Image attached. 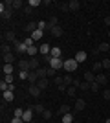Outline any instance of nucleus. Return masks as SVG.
<instances>
[{
	"mask_svg": "<svg viewBox=\"0 0 110 123\" xmlns=\"http://www.w3.org/2000/svg\"><path fill=\"white\" fill-rule=\"evenodd\" d=\"M0 15H2V20H11V17H13V7H6L4 4H0Z\"/></svg>",
	"mask_w": 110,
	"mask_h": 123,
	"instance_id": "f257e3e1",
	"label": "nucleus"
},
{
	"mask_svg": "<svg viewBox=\"0 0 110 123\" xmlns=\"http://www.w3.org/2000/svg\"><path fill=\"white\" fill-rule=\"evenodd\" d=\"M77 66H79V62L75 61V59H66V61H64V70H66L68 74L75 72V70H77Z\"/></svg>",
	"mask_w": 110,
	"mask_h": 123,
	"instance_id": "f03ea898",
	"label": "nucleus"
},
{
	"mask_svg": "<svg viewBox=\"0 0 110 123\" xmlns=\"http://www.w3.org/2000/svg\"><path fill=\"white\" fill-rule=\"evenodd\" d=\"M13 51L18 53V55H20V53H28V46L24 42H20V41H15L13 42Z\"/></svg>",
	"mask_w": 110,
	"mask_h": 123,
	"instance_id": "7ed1b4c3",
	"label": "nucleus"
},
{
	"mask_svg": "<svg viewBox=\"0 0 110 123\" xmlns=\"http://www.w3.org/2000/svg\"><path fill=\"white\" fill-rule=\"evenodd\" d=\"M48 64H50L53 70H61V68H64V61H63V59H55V57H52Z\"/></svg>",
	"mask_w": 110,
	"mask_h": 123,
	"instance_id": "20e7f679",
	"label": "nucleus"
},
{
	"mask_svg": "<svg viewBox=\"0 0 110 123\" xmlns=\"http://www.w3.org/2000/svg\"><path fill=\"white\" fill-rule=\"evenodd\" d=\"M17 66L20 68L22 72H31V66H29V61H28V59H18Z\"/></svg>",
	"mask_w": 110,
	"mask_h": 123,
	"instance_id": "39448f33",
	"label": "nucleus"
},
{
	"mask_svg": "<svg viewBox=\"0 0 110 123\" xmlns=\"http://www.w3.org/2000/svg\"><path fill=\"white\" fill-rule=\"evenodd\" d=\"M4 41H9V42H15L17 41V35H15V31L9 30V31H6L4 35H2V42Z\"/></svg>",
	"mask_w": 110,
	"mask_h": 123,
	"instance_id": "423d86ee",
	"label": "nucleus"
},
{
	"mask_svg": "<svg viewBox=\"0 0 110 123\" xmlns=\"http://www.w3.org/2000/svg\"><path fill=\"white\" fill-rule=\"evenodd\" d=\"M86 57H88V53H86V51H84V50H79L77 53H75V57H73V59H75L77 62H84V61H86Z\"/></svg>",
	"mask_w": 110,
	"mask_h": 123,
	"instance_id": "0eeeda50",
	"label": "nucleus"
},
{
	"mask_svg": "<svg viewBox=\"0 0 110 123\" xmlns=\"http://www.w3.org/2000/svg\"><path fill=\"white\" fill-rule=\"evenodd\" d=\"M17 55H15V51L13 53H6V55H2V61H4V64H11V62H15Z\"/></svg>",
	"mask_w": 110,
	"mask_h": 123,
	"instance_id": "6e6552de",
	"label": "nucleus"
},
{
	"mask_svg": "<svg viewBox=\"0 0 110 123\" xmlns=\"http://www.w3.org/2000/svg\"><path fill=\"white\" fill-rule=\"evenodd\" d=\"M22 119H24V123H31V119H33V108H26Z\"/></svg>",
	"mask_w": 110,
	"mask_h": 123,
	"instance_id": "1a4fd4ad",
	"label": "nucleus"
},
{
	"mask_svg": "<svg viewBox=\"0 0 110 123\" xmlns=\"http://www.w3.org/2000/svg\"><path fill=\"white\" fill-rule=\"evenodd\" d=\"M24 30H26L28 33H33V31H37V30H39V24H37L35 20H31V22H28V24L24 26Z\"/></svg>",
	"mask_w": 110,
	"mask_h": 123,
	"instance_id": "9d476101",
	"label": "nucleus"
},
{
	"mask_svg": "<svg viewBox=\"0 0 110 123\" xmlns=\"http://www.w3.org/2000/svg\"><path fill=\"white\" fill-rule=\"evenodd\" d=\"M29 66H31V72H35V70L41 68V61H39V57H31V59H29Z\"/></svg>",
	"mask_w": 110,
	"mask_h": 123,
	"instance_id": "9b49d317",
	"label": "nucleus"
},
{
	"mask_svg": "<svg viewBox=\"0 0 110 123\" xmlns=\"http://www.w3.org/2000/svg\"><path fill=\"white\" fill-rule=\"evenodd\" d=\"M84 81L90 83V85H92V83H95V74L92 72V70H86V72H84Z\"/></svg>",
	"mask_w": 110,
	"mask_h": 123,
	"instance_id": "f8f14e48",
	"label": "nucleus"
},
{
	"mask_svg": "<svg viewBox=\"0 0 110 123\" xmlns=\"http://www.w3.org/2000/svg\"><path fill=\"white\" fill-rule=\"evenodd\" d=\"M95 83H97V85H101V86H105L106 83H108V79H106L105 74H97V75H95Z\"/></svg>",
	"mask_w": 110,
	"mask_h": 123,
	"instance_id": "ddd939ff",
	"label": "nucleus"
},
{
	"mask_svg": "<svg viewBox=\"0 0 110 123\" xmlns=\"http://www.w3.org/2000/svg\"><path fill=\"white\" fill-rule=\"evenodd\" d=\"M52 48H53V46H50L48 42H44V44L39 48V51H41L42 55H50V53H52Z\"/></svg>",
	"mask_w": 110,
	"mask_h": 123,
	"instance_id": "4468645a",
	"label": "nucleus"
},
{
	"mask_svg": "<svg viewBox=\"0 0 110 123\" xmlns=\"http://www.w3.org/2000/svg\"><path fill=\"white\" fill-rule=\"evenodd\" d=\"M37 86L41 88V90H46V88L50 86V79H48V77L46 79H39V81H37Z\"/></svg>",
	"mask_w": 110,
	"mask_h": 123,
	"instance_id": "2eb2a0df",
	"label": "nucleus"
},
{
	"mask_svg": "<svg viewBox=\"0 0 110 123\" xmlns=\"http://www.w3.org/2000/svg\"><path fill=\"white\" fill-rule=\"evenodd\" d=\"M55 26H59V18L57 17H50V20H48V31H52Z\"/></svg>",
	"mask_w": 110,
	"mask_h": 123,
	"instance_id": "dca6fc26",
	"label": "nucleus"
},
{
	"mask_svg": "<svg viewBox=\"0 0 110 123\" xmlns=\"http://www.w3.org/2000/svg\"><path fill=\"white\" fill-rule=\"evenodd\" d=\"M28 92L31 94L33 98H39V96H41V92H42V90H41V88H39V86H37V85H31V86H29V90H28Z\"/></svg>",
	"mask_w": 110,
	"mask_h": 123,
	"instance_id": "f3484780",
	"label": "nucleus"
},
{
	"mask_svg": "<svg viewBox=\"0 0 110 123\" xmlns=\"http://www.w3.org/2000/svg\"><path fill=\"white\" fill-rule=\"evenodd\" d=\"M61 53H63V48H61V46H53V48H52V53H50V55L55 57V59H61Z\"/></svg>",
	"mask_w": 110,
	"mask_h": 123,
	"instance_id": "a211bd4d",
	"label": "nucleus"
},
{
	"mask_svg": "<svg viewBox=\"0 0 110 123\" xmlns=\"http://www.w3.org/2000/svg\"><path fill=\"white\" fill-rule=\"evenodd\" d=\"M13 98H15V96H13V92H11V90H6V92H2V99H4L6 103H11V101H13Z\"/></svg>",
	"mask_w": 110,
	"mask_h": 123,
	"instance_id": "6ab92c4d",
	"label": "nucleus"
},
{
	"mask_svg": "<svg viewBox=\"0 0 110 123\" xmlns=\"http://www.w3.org/2000/svg\"><path fill=\"white\" fill-rule=\"evenodd\" d=\"M44 33H46V31H42V30H37V31H33V33H31L29 37H31L33 41H41L42 37H44Z\"/></svg>",
	"mask_w": 110,
	"mask_h": 123,
	"instance_id": "aec40b11",
	"label": "nucleus"
},
{
	"mask_svg": "<svg viewBox=\"0 0 110 123\" xmlns=\"http://www.w3.org/2000/svg\"><path fill=\"white\" fill-rule=\"evenodd\" d=\"M0 51H2V55H6V53H13V46H9V44L2 42V46H0Z\"/></svg>",
	"mask_w": 110,
	"mask_h": 123,
	"instance_id": "412c9836",
	"label": "nucleus"
},
{
	"mask_svg": "<svg viewBox=\"0 0 110 123\" xmlns=\"http://www.w3.org/2000/svg\"><path fill=\"white\" fill-rule=\"evenodd\" d=\"M39 53H41V51H39V48H37L35 44L28 48V55H29V59H31V57H37V55H39Z\"/></svg>",
	"mask_w": 110,
	"mask_h": 123,
	"instance_id": "4be33fe9",
	"label": "nucleus"
},
{
	"mask_svg": "<svg viewBox=\"0 0 110 123\" xmlns=\"http://www.w3.org/2000/svg\"><path fill=\"white\" fill-rule=\"evenodd\" d=\"M28 81L31 83V85H37V81H39V75H37V72H29V75H28Z\"/></svg>",
	"mask_w": 110,
	"mask_h": 123,
	"instance_id": "5701e85b",
	"label": "nucleus"
},
{
	"mask_svg": "<svg viewBox=\"0 0 110 123\" xmlns=\"http://www.w3.org/2000/svg\"><path fill=\"white\" fill-rule=\"evenodd\" d=\"M50 33H52L53 37H63V28H61V26H55V28H53Z\"/></svg>",
	"mask_w": 110,
	"mask_h": 123,
	"instance_id": "b1692460",
	"label": "nucleus"
},
{
	"mask_svg": "<svg viewBox=\"0 0 110 123\" xmlns=\"http://www.w3.org/2000/svg\"><path fill=\"white\" fill-rule=\"evenodd\" d=\"M31 108H33V112H37V114H42L44 110H46V108H44V105H41V103H35Z\"/></svg>",
	"mask_w": 110,
	"mask_h": 123,
	"instance_id": "393cba45",
	"label": "nucleus"
},
{
	"mask_svg": "<svg viewBox=\"0 0 110 123\" xmlns=\"http://www.w3.org/2000/svg\"><path fill=\"white\" fill-rule=\"evenodd\" d=\"M70 6V11H77L79 7H81V2H77V0H72V2H68Z\"/></svg>",
	"mask_w": 110,
	"mask_h": 123,
	"instance_id": "a878e982",
	"label": "nucleus"
},
{
	"mask_svg": "<svg viewBox=\"0 0 110 123\" xmlns=\"http://www.w3.org/2000/svg\"><path fill=\"white\" fill-rule=\"evenodd\" d=\"M86 107V101H84V99H77V101H75V110H83V108Z\"/></svg>",
	"mask_w": 110,
	"mask_h": 123,
	"instance_id": "bb28decb",
	"label": "nucleus"
},
{
	"mask_svg": "<svg viewBox=\"0 0 110 123\" xmlns=\"http://www.w3.org/2000/svg\"><path fill=\"white\" fill-rule=\"evenodd\" d=\"M101 70H103V64H101V61L94 62V66H92V72H94V74H101Z\"/></svg>",
	"mask_w": 110,
	"mask_h": 123,
	"instance_id": "cd10ccee",
	"label": "nucleus"
},
{
	"mask_svg": "<svg viewBox=\"0 0 110 123\" xmlns=\"http://www.w3.org/2000/svg\"><path fill=\"white\" fill-rule=\"evenodd\" d=\"M37 75H39V79H46L48 77V72H46V68H39V70H35Z\"/></svg>",
	"mask_w": 110,
	"mask_h": 123,
	"instance_id": "c85d7f7f",
	"label": "nucleus"
},
{
	"mask_svg": "<svg viewBox=\"0 0 110 123\" xmlns=\"http://www.w3.org/2000/svg\"><path fill=\"white\" fill-rule=\"evenodd\" d=\"M63 79H64V85H66V86H72V85H73V81H75V79H73V77L70 75V74H66V75H64Z\"/></svg>",
	"mask_w": 110,
	"mask_h": 123,
	"instance_id": "c756f323",
	"label": "nucleus"
},
{
	"mask_svg": "<svg viewBox=\"0 0 110 123\" xmlns=\"http://www.w3.org/2000/svg\"><path fill=\"white\" fill-rule=\"evenodd\" d=\"M70 110H72V108H70L68 105H61V108H59V114H61V116H64V114H70Z\"/></svg>",
	"mask_w": 110,
	"mask_h": 123,
	"instance_id": "7c9ffc66",
	"label": "nucleus"
},
{
	"mask_svg": "<svg viewBox=\"0 0 110 123\" xmlns=\"http://www.w3.org/2000/svg\"><path fill=\"white\" fill-rule=\"evenodd\" d=\"M2 70H4V75H9V74H13V64H4Z\"/></svg>",
	"mask_w": 110,
	"mask_h": 123,
	"instance_id": "2f4dec72",
	"label": "nucleus"
},
{
	"mask_svg": "<svg viewBox=\"0 0 110 123\" xmlns=\"http://www.w3.org/2000/svg\"><path fill=\"white\" fill-rule=\"evenodd\" d=\"M63 123H73V114H64L63 116Z\"/></svg>",
	"mask_w": 110,
	"mask_h": 123,
	"instance_id": "473e14b6",
	"label": "nucleus"
},
{
	"mask_svg": "<svg viewBox=\"0 0 110 123\" xmlns=\"http://www.w3.org/2000/svg\"><path fill=\"white\" fill-rule=\"evenodd\" d=\"M97 48H99V51H108L110 50V44H108V42H101Z\"/></svg>",
	"mask_w": 110,
	"mask_h": 123,
	"instance_id": "72a5a7b5",
	"label": "nucleus"
},
{
	"mask_svg": "<svg viewBox=\"0 0 110 123\" xmlns=\"http://www.w3.org/2000/svg\"><path fill=\"white\" fill-rule=\"evenodd\" d=\"M24 116V108H15V112H13V118H22Z\"/></svg>",
	"mask_w": 110,
	"mask_h": 123,
	"instance_id": "f704fd0d",
	"label": "nucleus"
},
{
	"mask_svg": "<svg viewBox=\"0 0 110 123\" xmlns=\"http://www.w3.org/2000/svg\"><path fill=\"white\" fill-rule=\"evenodd\" d=\"M79 90H83V92H86V90H90V83L83 81L81 85H79Z\"/></svg>",
	"mask_w": 110,
	"mask_h": 123,
	"instance_id": "c9c22d12",
	"label": "nucleus"
},
{
	"mask_svg": "<svg viewBox=\"0 0 110 123\" xmlns=\"http://www.w3.org/2000/svg\"><path fill=\"white\" fill-rule=\"evenodd\" d=\"M46 72H48V77H57V70H53L52 66H48Z\"/></svg>",
	"mask_w": 110,
	"mask_h": 123,
	"instance_id": "e433bc0d",
	"label": "nucleus"
},
{
	"mask_svg": "<svg viewBox=\"0 0 110 123\" xmlns=\"http://www.w3.org/2000/svg\"><path fill=\"white\" fill-rule=\"evenodd\" d=\"M37 24H39V30H42V31H48V22H44V20H39Z\"/></svg>",
	"mask_w": 110,
	"mask_h": 123,
	"instance_id": "4c0bfd02",
	"label": "nucleus"
},
{
	"mask_svg": "<svg viewBox=\"0 0 110 123\" xmlns=\"http://www.w3.org/2000/svg\"><path fill=\"white\" fill-rule=\"evenodd\" d=\"M0 90H2V92H6V90H9V83H6L4 79H2V81H0Z\"/></svg>",
	"mask_w": 110,
	"mask_h": 123,
	"instance_id": "58836bf2",
	"label": "nucleus"
},
{
	"mask_svg": "<svg viewBox=\"0 0 110 123\" xmlns=\"http://www.w3.org/2000/svg\"><path fill=\"white\" fill-rule=\"evenodd\" d=\"M22 6H24V2H22V0H13V9H20Z\"/></svg>",
	"mask_w": 110,
	"mask_h": 123,
	"instance_id": "ea45409f",
	"label": "nucleus"
},
{
	"mask_svg": "<svg viewBox=\"0 0 110 123\" xmlns=\"http://www.w3.org/2000/svg\"><path fill=\"white\" fill-rule=\"evenodd\" d=\"M53 83H55L57 86H61V85H64V79L61 75H57V77H53Z\"/></svg>",
	"mask_w": 110,
	"mask_h": 123,
	"instance_id": "a19ab883",
	"label": "nucleus"
},
{
	"mask_svg": "<svg viewBox=\"0 0 110 123\" xmlns=\"http://www.w3.org/2000/svg\"><path fill=\"white\" fill-rule=\"evenodd\" d=\"M75 90H77V86H73V85H72V86L66 88V94H68V96H75Z\"/></svg>",
	"mask_w": 110,
	"mask_h": 123,
	"instance_id": "79ce46f5",
	"label": "nucleus"
},
{
	"mask_svg": "<svg viewBox=\"0 0 110 123\" xmlns=\"http://www.w3.org/2000/svg\"><path fill=\"white\" fill-rule=\"evenodd\" d=\"M90 90H92V92H99V90H101V85H97V83H92V85H90Z\"/></svg>",
	"mask_w": 110,
	"mask_h": 123,
	"instance_id": "37998d69",
	"label": "nucleus"
},
{
	"mask_svg": "<svg viewBox=\"0 0 110 123\" xmlns=\"http://www.w3.org/2000/svg\"><path fill=\"white\" fill-rule=\"evenodd\" d=\"M42 4V2H41V0H29V2H28V6H31V7H33V9H35V7H37V6H41Z\"/></svg>",
	"mask_w": 110,
	"mask_h": 123,
	"instance_id": "c03bdc74",
	"label": "nucleus"
},
{
	"mask_svg": "<svg viewBox=\"0 0 110 123\" xmlns=\"http://www.w3.org/2000/svg\"><path fill=\"white\" fill-rule=\"evenodd\" d=\"M22 42H24V44H26V46L29 48V46H33V42H35V41H33L31 37H28V39H24V41H22Z\"/></svg>",
	"mask_w": 110,
	"mask_h": 123,
	"instance_id": "a18cd8bd",
	"label": "nucleus"
},
{
	"mask_svg": "<svg viewBox=\"0 0 110 123\" xmlns=\"http://www.w3.org/2000/svg\"><path fill=\"white\" fill-rule=\"evenodd\" d=\"M59 9L66 13V11H70V6H68V4H64V2H63V4H59Z\"/></svg>",
	"mask_w": 110,
	"mask_h": 123,
	"instance_id": "49530a36",
	"label": "nucleus"
},
{
	"mask_svg": "<svg viewBox=\"0 0 110 123\" xmlns=\"http://www.w3.org/2000/svg\"><path fill=\"white\" fill-rule=\"evenodd\" d=\"M52 116H53L52 110H44V112H42V118H44V119H50Z\"/></svg>",
	"mask_w": 110,
	"mask_h": 123,
	"instance_id": "de8ad7c7",
	"label": "nucleus"
},
{
	"mask_svg": "<svg viewBox=\"0 0 110 123\" xmlns=\"http://www.w3.org/2000/svg\"><path fill=\"white\" fill-rule=\"evenodd\" d=\"M13 79H15V75H13V74H9V75H6V77H4V81H6V83H9V85L13 83Z\"/></svg>",
	"mask_w": 110,
	"mask_h": 123,
	"instance_id": "09e8293b",
	"label": "nucleus"
},
{
	"mask_svg": "<svg viewBox=\"0 0 110 123\" xmlns=\"http://www.w3.org/2000/svg\"><path fill=\"white\" fill-rule=\"evenodd\" d=\"M101 64H103V68H106V70H108V68H110V59H103V61H101Z\"/></svg>",
	"mask_w": 110,
	"mask_h": 123,
	"instance_id": "8fccbe9b",
	"label": "nucleus"
},
{
	"mask_svg": "<svg viewBox=\"0 0 110 123\" xmlns=\"http://www.w3.org/2000/svg\"><path fill=\"white\" fill-rule=\"evenodd\" d=\"M28 75H29V72H18V77H20V79H28Z\"/></svg>",
	"mask_w": 110,
	"mask_h": 123,
	"instance_id": "3c124183",
	"label": "nucleus"
},
{
	"mask_svg": "<svg viewBox=\"0 0 110 123\" xmlns=\"http://www.w3.org/2000/svg\"><path fill=\"white\" fill-rule=\"evenodd\" d=\"M24 13H26V15H31V13H33V7H31V6H26V7H24Z\"/></svg>",
	"mask_w": 110,
	"mask_h": 123,
	"instance_id": "603ef678",
	"label": "nucleus"
},
{
	"mask_svg": "<svg viewBox=\"0 0 110 123\" xmlns=\"http://www.w3.org/2000/svg\"><path fill=\"white\" fill-rule=\"evenodd\" d=\"M103 98H105L106 101H110V90H105V92H103Z\"/></svg>",
	"mask_w": 110,
	"mask_h": 123,
	"instance_id": "864d4df0",
	"label": "nucleus"
},
{
	"mask_svg": "<svg viewBox=\"0 0 110 123\" xmlns=\"http://www.w3.org/2000/svg\"><path fill=\"white\" fill-rule=\"evenodd\" d=\"M9 123H24V119H22V118H13Z\"/></svg>",
	"mask_w": 110,
	"mask_h": 123,
	"instance_id": "5fc2aeb1",
	"label": "nucleus"
},
{
	"mask_svg": "<svg viewBox=\"0 0 110 123\" xmlns=\"http://www.w3.org/2000/svg\"><path fill=\"white\" fill-rule=\"evenodd\" d=\"M105 24H106V26H110V15H108V17L105 18Z\"/></svg>",
	"mask_w": 110,
	"mask_h": 123,
	"instance_id": "6e6d98bb",
	"label": "nucleus"
},
{
	"mask_svg": "<svg viewBox=\"0 0 110 123\" xmlns=\"http://www.w3.org/2000/svg\"><path fill=\"white\" fill-rule=\"evenodd\" d=\"M106 123H110V118H108V119H106Z\"/></svg>",
	"mask_w": 110,
	"mask_h": 123,
	"instance_id": "4d7b16f0",
	"label": "nucleus"
},
{
	"mask_svg": "<svg viewBox=\"0 0 110 123\" xmlns=\"http://www.w3.org/2000/svg\"><path fill=\"white\" fill-rule=\"evenodd\" d=\"M108 37H110V30H108Z\"/></svg>",
	"mask_w": 110,
	"mask_h": 123,
	"instance_id": "13d9d810",
	"label": "nucleus"
}]
</instances>
